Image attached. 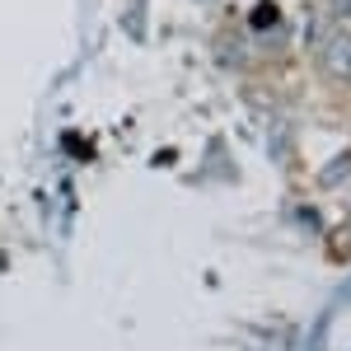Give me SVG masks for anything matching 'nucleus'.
Returning a JSON list of instances; mask_svg holds the SVG:
<instances>
[{
    "instance_id": "7ed1b4c3",
    "label": "nucleus",
    "mask_w": 351,
    "mask_h": 351,
    "mask_svg": "<svg viewBox=\"0 0 351 351\" xmlns=\"http://www.w3.org/2000/svg\"><path fill=\"white\" fill-rule=\"evenodd\" d=\"M342 309H351V276L342 281V286H337V295L328 300V309H324V314H328V319H337Z\"/></svg>"
},
{
    "instance_id": "20e7f679",
    "label": "nucleus",
    "mask_w": 351,
    "mask_h": 351,
    "mask_svg": "<svg viewBox=\"0 0 351 351\" xmlns=\"http://www.w3.org/2000/svg\"><path fill=\"white\" fill-rule=\"evenodd\" d=\"M347 10H351V0H347Z\"/></svg>"
},
{
    "instance_id": "f257e3e1",
    "label": "nucleus",
    "mask_w": 351,
    "mask_h": 351,
    "mask_svg": "<svg viewBox=\"0 0 351 351\" xmlns=\"http://www.w3.org/2000/svg\"><path fill=\"white\" fill-rule=\"evenodd\" d=\"M324 71L328 80L351 84V33H332L324 43Z\"/></svg>"
},
{
    "instance_id": "f03ea898",
    "label": "nucleus",
    "mask_w": 351,
    "mask_h": 351,
    "mask_svg": "<svg viewBox=\"0 0 351 351\" xmlns=\"http://www.w3.org/2000/svg\"><path fill=\"white\" fill-rule=\"evenodd\" d=\"M347 173H351V150H342L337 160H328V164H324V173H319V188H342V183H347Z\"/></svg>"
}]
</instances>
